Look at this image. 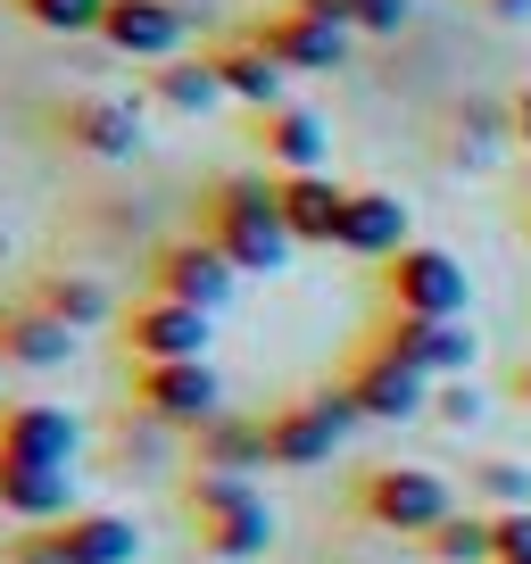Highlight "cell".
<instances>
[{
  "instance_id": "35",
  "label": "cell",
  "mask_w": 531,
  "mask_h": 564,
  "mask_svg": "<svg viewBox=\"0 0 531 564\" xmlns=\"http://www.w3.org/2000/svg\"><path fill=\"white\" fill-rule=\"evenodd\" d=\"M498 564H531V556H498Z\"/></svg>"
},
{
  "instance_id": "4",
  "label": "cell",
  "mask_w": 531,
  "mask_h": 564,
  "mask_svg": "<svg viewBox=\"0 0 531 564\" xmlns=\"http://www.w3.org/2000/svg\"><path fill=\"white\" fill-rule=\"evenodd\" d=\"M142 556V531L108 507H75L58 523H25L9 564H133Z\"/></svg>"
},
{
  "instance_id": "7",
  "label": "cell",
  "mask_w": 531,
  "mask_h": 564,
  "mask_svg": "<svg viewBox=\"0 0 531 564\" xmlns=\"http://www.w3.org/2000/svg\"><path fill=\"white\" fill-rule=\"evenodd\" d=\"M382 316H465V265L432 241H408L382 265Z\"/></svg>"
},
{
  "instance_id": "31",
  "label": "cell",
  "mask_w": 531,
  "mask_h": 564,
  "mask_svg": "<svg viewBox=\"0 0 531 564\" xmlns=\"http://www.w3.org/2000/svg\"><path fill=\"white\" fill-rule=\"evenodd\" d=\"M490 540H498V556H531V507L490 514Z\"/></svg>"
},
{
  "instance_id": "13",
  "label": "cell",
  "mask_w": 531,
  "mask_h": 564,
  "mask_svg": "<svg viewBox=\"0 0 531 564\" xmlns=\"http://www.w3.org/2000/svg\"><path fill=\"white\" fill-rule=\"evenodd\" d=\"M51 133L67 141L75 159H133L142 150V108L117 100V91H75V100H58Z\"/></svg>"
},
{
  "instance_id": "23",
  "label": "cell",
  "mask_w": 531,
  "mask_h": 564,
  "mask_svg": "<svg viewBox=\"0 0 531 564\" xmlns=\"http://www.w3.org/2000/svg\"><path fill=\"white\" fill-rule=\"evenodd\" d=\"M258 465H266V423L241 415L199 423V474H258Z\"/></svg>"
},
{
  "instance_id": "25",
  "label": "cell",
  "mask_w": 531,
  "mask_h": 564,
  "mask_svg": "<svg viewBox=\"0 0 531 564\" xmlns=\"http://www.w3.org/2000/svg\"><path fill=\"white\" fill-rule=\"evenodd\" d=\"M34 300L51 307L58 324H75V333H91V324L124 316V307H108V291H100L91 274H42V282H34Z\"/></svg>"
},
{
  "instance_id": "12",
  "label": "cell",
  "mask_w": 531,
  "mask_h": 564,
  "mask_svg": "<svg viewBox=\"0 0 531 564\" xmlns=\"http://www.w3.org/2000/svg\"><path fill=\"white\" fill-rule=\"evenodd\" d=\"M133 406L150 423H216L225 415V390H216V366L208 357H183V366H133Z\"/></svg>"
},
{
  "instance_id": "15",
  "label": "cell",
  "mask_w": 531,
  "mask_h": 564,
  "mask_svg": "<svg viewBox=\"0 0 531 564\" xmlns=\"http://www.w3.org/2000/svg\"><path fill=\"white\" fill-rule=\"evenodd\" d=\"M249 141H258V159L274 166V175H324V150H333L324 117H316V108H300V100L258 108V117H249Z\"/></svg>"
},
{
  "instance_id": "22",
  "label": "cell",
  "mask_w": 531,
  "mask_h": 564,
  "mask_svg": "<svg viewBox=\"0 0 531 564\" xmlns=\"http://www.w3.org/2000/svg\"><path fill=\"white\" fill-rule=\"evenodd\" d=\"M150 100L175 108V117H208L216 100H225V84H216V58H166V67H150Z\"/></svg>"
},
{
  "instance_id": "1",
  "label": "cell",
  "mask_w": 531,
  "mask_h": 564,
  "mask_svg": "<svg viewBox=\"0 0 531 564\" xmlns=\"http://www.w3.org/2000/svg\"><path fill=\"white\" fill-rule=\"evenodd\" d=\"M199 241H216L241 274H283L291 265V225H283V199H274V183L266 175H225L208 183V199H199Z\"/></svg>"
},
{
  "instance_id": "17",
  "label": "cell",
  "mask_w": 531,
  "mask_h": 564,
  "mask_svg": "<svg viewBox=\"0 0 531 564\" xmlns=\"http://www.w3.org/2000/svg\"><path fill=\"white\" fill-rule=\"evenodd\" d=\"M67 349H75V324H58L34 291H25V300H0V366L51 373V366H67Z\"/></svg>"
},
{
  "instance_id": "18",
  "label": "cell",
  "mask_w": 531,
  "mask_h": 564,
  "mask_svg": "<svg viewBox=\"0 0 531 564\" xmlns=\"http://www.w3.org/2000/svg\"><path fill=\"white\" fill-rule=\"evenodd\" d=\"M274 199H283V225L300 249H340V216H349V192L333 175H274Z\"/></svg>"
},
{
  "instance_id": "20",
  "label": "cell",
  "mask_w": 531,
  "mask_h": 564,
  "mask_svg": "<svg viewBox=\"0 0 531 564\" xmlns=\"http://www.w3.org/2000/svg\"><path fill=\"white\" fill-rule=\"evenodd\" d=\"M216 84H225V100H249V108H283V58L266 51V42H249V34H232V42H216Z\"/></svg>"
},
{
  "instance_id": "33",
  "label": "cell",
  "mask_w": 531,
  "mask_h": 564,
  "mask_svg": "<svg viewBox=\"0 0 531 564\" xmlns=\"http://www.w3.org/2000/svg\"><path fill=\"white\" fill-rule=\"evenodd\" d=\"M481 9H490L498 25H531V0H481Z\"/></svg>"
},
{
  "instance_id": "14",
  "label": "cell",
  "mask_w": 531,
  "mask_h": 564,
  "mask_svg": "<svg viewBox=\"0 0 531 564\" xmlns=\"http://www.w3.org/2000/svg\"><path fill=\"white\" fill-rule=\"evenodd\" d=\"M249 42H266L291 75H333V67H349V25L316 18V9H274V18L249 25Z\"/></svg>"
},
{
  "instance_id": "26",
  "label": "cell",
  "mask_w": 531,
  "mask_h": 564,
  "mask_svg": "<svg viewBox=\"0 0 531 564\" xmlns=\"http://www.w3.org/2000/svg\"><path fill=\"white\" fill-rule=\"evenodd\" d=\"M432 556H441V564H498V540H490V514H448V523L441 531H432Z\"/></svg>"
},
{
  "instance_id": "5",
  "label": "cell",
  "mask_w": 531,
  "mask_h": 564,
  "mask_svg": "<svg viewBox=\"0 0 531 564\" xmlns=\"http://www.w3.org/2000/svg\"><path fill=\"white\" fill-rule=\"evenodd\" d=\"M340 390H349V406H357V423H415V415H432V373H415L408 357H390V349H357L349 357V373H340Z\"/></svg>"
},
{
  "instance_id": "30",
  "label": "cell",
  "mask_w": 531,
  "mask_h": 564,
  "mask_svg": "<svg viewBox=\"0 0 531 564\" xmlns=\"http://www.w3.org/2000/svg\"><path fill=\"white\" fill-rule=\"evenodd\" d=\"M432 415H441V423H474L481 415V390L474 382H441V390H432Z\"/></svg>"
},
{
  "instance_id": "11",
  "label": "cell",
  "mask_w": 531,
  "mask_h": 564,
  "mask_svg": "<svg viewBox=\"0 0 531 564\" xmlns=\"http://www.w3.org/2000/svg\"><path fill=\"white\" fill-rule=\"evenodd\" d=\"M150 291H159V300H183V307H232V291H241V265L225 258V249L216 241H166L159 258H150Z\"/></svg>"
},
{
  "instance_id": "28",
  "label": "cell",
  "mask_w": 531,
  "mask_h": 564,
  "mask_svg": "<svg viewBox=\"0 0 531 564\" xmlns=\"http://www.w3.org/2000/svg\"><path fill=\"white\" fill-rule=\"evenodd\" d=\"M25 25H42V34H100L108 0H9Z\"/></svg>"
},
{
  "instance_id": "8",
  "label": "cell",
  "mask_w": 531,
  "mask_h": 564,
  "mask_svg": "<svg viewBox=\"0 0 531 564\" xmlns=\"http://www.w3.org/2000/svg\"><path fill=\"white\" fill-rule=\"evenodd\" d=\"M208 307H183V300H133L117 316V340H124V357L133 366H183V357H208Z\"/></svg>"
},
{
  "instance_id": "29",
  "label": "cell",
  "mask_w": 531,
  "mask_h": 564,
  "mask_svg": "<svg viewBox=\"0 0 531 564\" xmlns=\"http://www.w3.org/2000/svg\"><path fill=\"white\" fill-rule=\"evenodd\" d=\"M474 498H490V507L498 514H507V507H531V474H523V465H474Z\"/></svg>"
},
{
  "instance_id": "27",
  "label": "cell",
  "mask_w": 531,
  "mask_h": 564,
  "mask_svg": "<svg viewBox=\"0 0 531 564\" xmlns=\"http://www.w3.org/2000/svg\"><path fill=\"white\" fill-rule=\"evenodd\" d=\"M300 9L349 25V34H399V25L415 18V0H300Z\"/></svg>"
},
{
  "instance_id": "10",
  "label": "cell",
  "mask_w": 531,
  "mask_h": 564,
  "mask_svg": "<svg viewBox=\"0 0 531 564\" xmlns=\"http://www.w3.org/2000/svg\"><path fill=\"white\" fill-rule=\"evenodd\" d=\"M357 423L349 390H316V399L283 406V415H266V465H283V474H307L340 448V432Z\"/></svg>"
},
{
  "instance_id": "3",
  "label": "cell",
  "mask_w": 531,
  "mask_h": 564,
  "mask_svg": "<svg viewBox=\"0 0 531 564\" xmlns=\"http://www.w3.org/2000/svg\"><path fill=\"white\" fill-rule=\"evenodd\" d=\"M183 507H192V540L225 564H249V556L274 547V507L258 498L249 474H192Z\"/></svg>"
},
{
  "instance_id": "21",
  "label": "cell",
  "mask_w": 531,
  "mask_h": 564,
  "mask_svg": "<svg viewBox=\"0 0 531 564\" xmlns=\"http://www.w3.org/2000/svg\"><path fill=\"white\" fill-rule=\"evenodd\" d=\"M498 141H514V108L507 100H457L441 117V159H457V166H490Z\"/></svg>"
},
{
  "instance_id": "19",
  "label": "cell",
  "mask_w": 531,
  "mask_h": 564,
  "mask_svg": "<svg viewBox=\"0 0 531 564\" xmlns=\"http://www.w3.org/2000/svg\"><path fill=\"white\" fill-rule=\"evenodd\" d=\"M408 199L399 192H349V216H340V249L349 258H373V265H390L399 249H408Z\"/></svg>"
},
{
  "instance_id": "37",
  "label": "cell",
  "mask_w": 531,
  "mask_h": 564,
  "mask_svg": "<svg viewBox=\"0 0 531 564\" xmlns=\"http://www.w3.org/2000/svg\"><path fill=\"white\" fill-rule=\"evenodd\" d=\"M523 225H531V208H523Z\"/></svg>"
},
{
  "instance_id": "6",
  "label": "cell",
  "mask_w": 531,
  "mask_h": 564,
  "mask_svg": "<svg viewBox=\"0 0 531 564\" xmlns=\"http://www.w3.org/2000/svg\"><path fill=\"white\" fill-rule=\"evenodd\" d=\"M75 448H84V423L51 399H0V465H25V474H75Z\"/></svg>"
},
{
  "instance_id": "36",
  "label": "cell",
  "mask_w": 531,
  "mask_h": 564,
  "mask_svg": "<svg viewBox=\"0 0 531 564\" xmlns=\"http://www.w3.org/2000/svg\"><path fill=\"white\" fill-rule=\"evenodd\" d=\"M283 9H300V0H283Z\"/></svg>"
},
{
  "instance_id": "32",
  "label": "cell",
  "mask_w": 531,
  "mask_h": 564,
  "mask_svg": "<svg viewBox=\"0 0 531 564\" xmlns=\"http://www.w3.org/2000/svg\"><path fill=\"white\" fill-rule=\"evenodd\" d=\"M507 108H514V150H531V84H523V91H514V100H507Z\"/></svg>"
},
{
  "instance_id": "16",
  "label": "cell",
  "mask_w": 531,
  "mask_h": 564,
  "mask_svg": "<svg viewBox=\"0 0 531 564\" xmlns=\"http://www.w3.org/2000/svg\"><path fill=\"white\" fill-rule=\"evenodd\" d=\"M100 42L117 58H150V67H166V58H183V0H108Z\"/></svg>"
},
{
  "instance_id": "9",
  "label": "cell",
  "mask_w": 531,
  "mask_h": 564,
  "mask_svg": "<svg viewBox=\"0 0 531 564\" xmlns=\"http://www.w3.org/2000/svg\"><path fill=\"white\" fill-rule=\"evenodd\" d=\"M373 349L408 357V366L432 373V382H465L474 357H481V340H474L465 316H382V324H373Z\"/></svg>"
},
{
  "instance_id": "2",
  "label": "cell",
  "mask_w": 531,
  "mask_h": 564,
  "mask_svg": "<svg viewBox=\"0 0 531 564\" xmlns=\"http://www.w3.org/2000/svg\"><path fill=\"white\" fill-rule=\"evenodd\" d=\"M349 514L373 523V531H390V540H432V531L457 514V490H448V474H432V465H373V474H357Z\"/></svg>"
},
{
  "instance_id": "34",
  "label": "cell",
  "mask_w": 531,
  "mask_h": 564,
  "mask_svg": "<svg viewBox=\"0 0 531 564\" xmlns=\"http://www.w3.org/2000/svg\"><path fill=\"white\" fill-rule=\"evenodd\" d=\"M507 399H514V406H531V357H523V366L507 373Z\"/></svg>"
},
{
  "instance_id": "24",
  "label": "cell",
  "mask_w": 531,
  "mask_h": 564,
  "mask_svg": "<svg viewBox=\"0 0 531 564\" xmlns=\"http://www.w3.org/2000/svg\"><path fill=\"white\" fill-rule=\"evenodd\" d=\"M0 507L25 514V523H58V514H75V481H67V474H25V465H0Z\"/></svg>"
}]
</instances>
